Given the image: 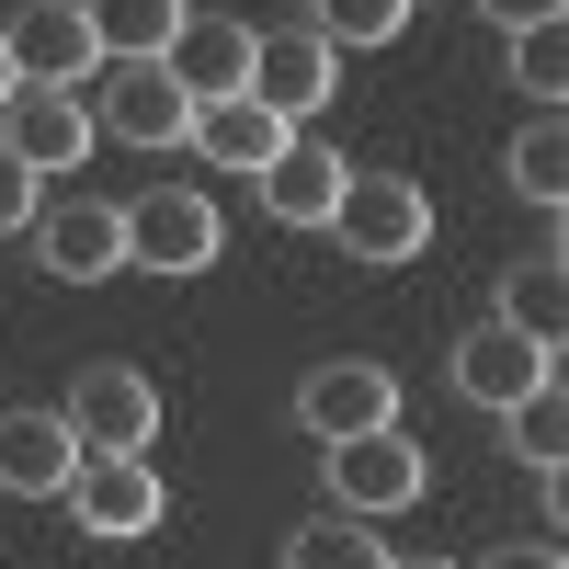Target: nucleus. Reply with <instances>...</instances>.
<instances>
[{"label":"nucleus","mask_w":569,"mask_h":569,"mask_svg":"<svg viewBox=\"0 0 569 569\" xmlns=\"http://www.w3.org/2000/svg\"><path fill=\"white\" fill-rule=\"evenodd\" d=\"M0 46H12L23 80H80V69H103V34H91L80 0H34V12H12Z\"/></svg>","instance_id":"9d476101"},{"label":"nucleus","mask_w":569,"mask_h":569,"mask_svg":"<svg viewBox=\"0 0 569 569\" xmlns=\"http://www.w3.org/2000/svg\"><path fill=\"white\" fill-rule=\"evenodd\" d=\"M319 456H330V501L376 512V525H388V512H410V501H421V445L399 433V421H365V433H330Z\"/></svg>","instance_id":"7ed1b4c3"},{"label":"nucleus","mask_w":569,"mask_h":569,"mask_svg":"<svg viewBox=\"0 0 569 569\" xmlns=\"http://www.w3.org/2000/svg\"><path fill=\"white\" fill-rule=\"evenodd\" d=\"M34 217V160H12V137H0V240Z\"/></svg>","instance_id":"b1692460"},{"label":"nucleus","mask_w":569,"mask_h":569,"mask_svg":"<svg viewBox=\"0 0 569 569\" xmlns=\"http://www.w3.org/2000/svg\"><path fill=\"white\" fill-rule=\"evenodd\" d=\"M91 34H103V58H160L171 23H182V0H80Z\"/></svg>","instance_id":"aec40b11"},{"label":"nucleus","mask_w":569,"mask_h":569,"mask_svg":"<svg viewBox=\"0 0 569 569\" xmlns=\"http://www.w3.org/2000/svg\"><path fill=\"white\" fill-rule=\"evenodd\" d=\"M547 376H558V342H536V330H512V319H490V330L456 342V388L479 410H512L525 388H547Z\"/></svg>","instance_id":"1a4fd4ad"},{"label":"nucleus","mask_w":569,"mask_h":569,"mask_svg":"<svg viewBox=\"0 0 569 569\" xmlns=\"http://www.w3.org/2000/svg\"><path fill=\"white\" fill-rule=\"evenodd\" d=\"M69 512H80V536H103V547L160 536V525H171V490H160L149 445H80V467H69Z\"/></svg>","instance_id":"f257e3e1"},{"label":"nucleus","mask_w":569,"mask_h":569,"mask_svg":"<svg viewBox=\"0 0 569 569\" xmlns=\"http://www.w3.org/2000/svg\"><path fill=\"white\" fill-rule=\"evenodd\" d=\"M319 228L353 262H421L433 251V206H421V182H399V171H342V194H330Z\"/></svg>","instance_id":"f03ea898"},{"label":"nucleus","mask_w":569,"mask_h":569,"mask_svg":"<svg viewBox=\"0 0 569 569\" xmlns=\"http://www.w3.org/2000/svg\"><path fill=\"white\" fill-rule=\"evenodd\" d=\"M251 182H262V217H273V228H319L330 194H342V149H319V137H284V149H273Z\"/></svg>","instance_id":"2eb2a0df"},{"label":"nucleus","mask_w":569,"mask_h":569,"mask_svg":"<svg viewBox=\"0 0 569 569\" xmlns=\"http://www.w3.org/2000/svg\"><path fill=\"white\" fill-rule=\"evenodd\" d=\"M284 558H297V569H376V558H388V525H376V512H353V501H330L319 525L284 536Z\"/></svg>","instance_id":"f3484780"},{"label":"nucleus","mask_w":569,"mask_h":569,"mask_svg":"<svg viewBox=\"0 0 569 569\" xmlns=\"http://www.w3.org/2000/svg\"><path fill=\"white\" fill-rule=\"evenodd\" d=\"M126 262H149V273H206V262H217V206L194 194V182L137 194V206H126Z\"/></svg>","instance_id":"423d86ee"},{"label":"nucleus","mask_w":569,"mask_h":569,"mask_svg":"<svg viewBox=\"0 0 569 569\" xmlns=\"http://www.w3.org/2000/svg\"><path fill=\"white\" fill-rule=\"evenodd\" d=\"M23 228H34V262L58 273V284H103V273H126V206L69 194V206H46V217H23Z\"/></svg>","instance_id":"6e6552de"},{"label":"nucleus","mask_w":569,"mask_h":569,"mask_svg":"<svg viewBox=\"0 0 569 569\" xmlns=\"http://www.w3.org/2000/svg\"><path fill=\"white\" fill-rule=\"evenodd\" d=\"M69 467H80V433H69V410H0V490H23V501H58V490H69Z\"/></svg>","instance_id":"f8f14e48"},{"label":"nucleus","mask_w":569,"mask_h":569,"mask_svg":"<svg viewBox=\"0 0 569 569\" xmlns=\"http://www.w3.org/2000/svg\"><path fill=\"white\" fill-rule=\"evenodd\" d=\"M297 421L330 445V433H365V421H399V376L388 365H319L297 388Z\"/></svg>","instance_id":"4468645a"},{"label":"nucleus","mask_w":569,"mask_h":569,"mask_svg":"<svg viewBox=\"0 0 569 569\" xmlns=\"http://www.w3.org/2000/svg\"><path fill=\"white\" fill-rule=\"evenodd\" d=\"M501 171H512V194H536V206L569 194V126H558V103H536V126L512 137V160H501Z\"/></svg>","instance_id":"6ab92c4d"},{"label":"nucleus","mask_w":569,"mask_h":569,"mask_svg":"<svg viewBox=\"0 0 569 569\" xmlns=\"http://www.w3.org/2000/svg\"><path fill=\"white\" fill-rule=\"evenodd\" d=\"M12 80H23V69H12V46H0V103H12Z\"/></svg>","instance_id":"a878e982"},{"label":"nucleus","mask_w":569,"mask_h":569,"mask_svg":"<svg viewBox=\"0 0 569 569\" xmlns=\"http://www.w3.org/2000/svg\"><path fill=\"white\" fill-rule=\"evenodd\" d=\"M479 12H490V23L512 34V23H547V12H569V0H479Z\"/></svg>","instance_id":"393cba45"},{"label":"nucleus","mask_w":569,"mask_h":569,"mask_svg":"<svg viewBox=\"0 0 569 569\" xmlns=\"http://www.w3.org/2000/svg\"><path fill=\"white\" fill-rule=\"evenodd\" d=\"M512 80H525L536 103L569 91V23H558V12H547V23H512Z\"/></svg>","instance_id":"4be33fe9"},{"label":"nucleus","mask_w":569,"mask_h":569,"mask_svg":"<svg viewBox=\"0 0 569 569\" xmlns=\"http://www.w3.org/2000/svg\"><path fill=\"white\" fill-rule=\"evenodd\" d=\"M330 46H388L399 23H410V0H319V12H308Z\"/></svg>","instance_id":"5701e85b"},{"label":"nucleus","mask_w":569,"mask_h":569,"mask_svg":"<svg viewBox=\"0 0 569 569\" xmlns=\"http://www.w3.org/2000/svg\"><path fill=\"white\" fill-rule=\"evenodd\" d=\"M0 137H12V160H34V182H46V171H69L103 126H91V103H80L69 80H12V103H0Z\"/></svg>","instance_id":"0eeeda50"},{"label":"nucleus","mask_w":569,"mask_h":569,"mask_svg":"<svg viewBox=\"0 0 569 569\" xmlns=\"http://www.w3.org/2000/svg\"><path fill=\"white\" fill-rule=\"evenodd\" d=\"M501 421H512L501 445L525 456V467H558V456H569V399H558V376H547V388H525V399H512Z\"/></svg>","instance_id":"412c9836"},{"label":"nucleus","mask_w":569,"mask_h":569,"mask_svg":"<svg viewBox=\"0 0 569 569\" xmlns=\"http://www.w3.org/2000/svg\"><path fill=\"white\" fill-rule=\"evenodd\" d=\"M501 319L536 330V342H558V330H569V262L558 251H525V262L501 273Z\"/></svg>","instance_id":"a211bd4d"},{"label":"nucleus","mask_w":569,"mask_h":569,"mask_svg":"<svg viewBox=\"0 0 569 569\" xmlns=\"http://www.w3.org/2000/svg\"><path fill=\"white\" fill-rule=\"evenodd\" d=\"M160 69L194 91V103H206V91H240V69H251V23H228V12H182L171 46H160Z\"/></svg>","instance_id":"dca6fc26"},{"label":"nucleus","mask_w":569,"mask_h":569,"mask_svg":"<svg viewBox=\"0 0 569 569\" xmlns=\"http://www.w3.org/2000/svg\"><path fill=\"white\" fill-rule=\"evenodd\" d=\"M284 137H297V126H284L273 103H251V91H206L194 126H182V149H194V160H228V171H262Z\"/></svg>","instance_id":"ddd939ff"},{"label":"nucleus","mask_w":569,"mask_h":569,"mask_svg":"<svg viewBox=\"0 0 569 569\" xmlns=\"http://www.w3.org/2000/svg\"><path fill=\"white\" fill-rule=\"evenodd\" d=\"M91 126H114L126 149H182L194 91H182L160 58H103V103H91Z\"/></svg>","instance_id":"39448f33"},{"label":"nucleus","mask_w":569,"mask_h":569,"mask_svg":"<svg viewBox=\"0 0 569 569\" xmlns=\"http://www.w3.org/2000/svg\"><path fill=\"white\" fill-rule=\"evenodd\" d=\"M330 80H342V46H330L319 23H297V34H251L240 91H251V103H273L284 126H308V114L330 103Z\"/></svg>","instance_id":"20e7f679"},{"label":"nucleus","mask_w":569,"mask_h":569,"mask_svg":"<svg viewBox=\"0 0 569 569\" xmlns=\"http://www.w3.org/2000/svg\"><path fill=\"white\" fill-rule=\"evenodd\" d=\"M69 433L80 445H149L160 433V388L137 365H91L80 388H69Z\"/></svg>","instance_id":"9b49d317"}]
</instances>
